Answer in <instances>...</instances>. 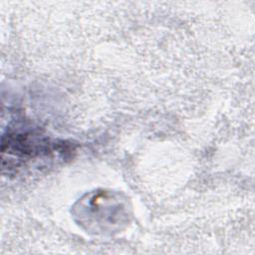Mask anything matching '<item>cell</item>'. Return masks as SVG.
<instances>
[{
  "label": "cell",
  "mask_w": 255,
  "mask_h": 255,
  "mask_svg": "<svg viewBox=\"0 0 255 255\" xmlns=\"http://www.w3.org/2000/svg\"><path fill=\"white\" fill-rule=\"evenodd\" d=\"M63 145L48 137L34 132H11L2 139L3 164L9 167H20L25 163L45 159L53 153H61Z\"/></svg>",
  "instance_id": "1"
}]
</instances>
